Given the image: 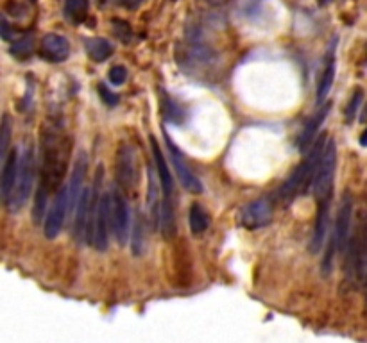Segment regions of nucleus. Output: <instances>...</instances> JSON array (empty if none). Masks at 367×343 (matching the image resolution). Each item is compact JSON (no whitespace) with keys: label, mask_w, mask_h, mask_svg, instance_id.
Instances as JSON below:
<instances>
[{"label":"nucleus","mask_w":367,"mask_h":343,"mask_svg":"<svg viewBox=\"0 0 367 343\" xmlns=\"http://www.w3.org/2000/svg\"><path fill=\"white\" fill-rule=\"evenodd\" d=\"M144 4V0H119V6L126 9H139Z\"/></svg>","instance_id":"473e14b6"},{"label":"nucleus","mask_w":367,"mask_h":343,"mask_svg":"<svg viewBox=\"0 0 367 343\" xmlns=\"http://www.w3.org/2000/svg\"><path fill=\"white\" fill-rule=\"evenodd\" d=\"M273 204L266 199H256L240 208L236 215V224L248 231H258V229L267 227L273 222Z\"/></svg>","instance_id":"9b49d317"},{"label":"nucleus","mask_w":367,"mask_h":343,"mask_svg":"<svg viewBox=\"0 0 367 343\" xmlns=\"http://www.w3.org/2000/svg\"><path fill=\"white\" fill-rule=\"evenodd\" d=\"M40 58L49 63H63L70 56V43L65 36L49 33L40 41Z\"/></svg>","instance_id":"2eb2a0df"},{"label":"nucleus","mask_w":367,"mask_h":343,"mask_svg":"<svg viewBox=\"0 0 367 343\" xmlns=\"http://www.w3.org/2000/svg\"><path fill=\"white\" fill-rule=\"evenodd\" d=\"M109 83L113 84V86H120V84H124L126 79H128V70L124 68V66H113L111 70H109V76H108Z\"/></svg>","instance_id":"c756f323"},{"label":"nucleus","mask_w":367,"mask_h":343,"mask_svg":"<svg viewBox=\"0 0 367 343\" xmlns=\"http://www.w3.org/2000/svg\"><path fill=\"white\" fill-rule=\"evenodd\" d=\"M13 136V120L9 115L2 116L0 120V163L4 161V158L9 152V145H11Z\"/></svg>","instance_id":"a878e982"},{"label":"nucleus","mask_w":367,"mask_h":343,"mask_svg":"<svg viewBox=\"0 0 367 343\" xmlns=\"http://www.w3.org/2000/svg\"><path fill=\"white\" fill-rule=\"evenodd\" d=\"M328 136L326 134H321L319 138L312 141V145L308 147V155L305 158V161H301L298 165V168L288 175L287 181L281 185L278 197L280 200H283L285 204H291L299 193H310L312 190V181L313 174H316L317 161L321 158V152H323L324 143H326Z\"/></svg>","instance_id":"20e7f679"},{"label":"nucleus","mask_w":367,"mask_h":343,"mask_svg":"<svg viewBox=\"0 0 367 343\" xmlns=\"http://www.w3.org/2000/svg\"><path fill=\"white\" fill-rule=\"evenodd\" d=\"M109 225L119 245H126L131 232V218L124 192L119 186L109 190Z\"/></svg>","instance_id":"1a4fd4ad"},{"label":"nucleus","mask_w":367,"mask_h":343,"mask_svg":"<svg viewBox=\"0 0 367 343\" xmlns=\"http://www.w3.org/2000/svg\"><path fill=\"white\" fill-rule=\"evenodd\" d=\"M335 170H337V145H335L333 140H326L319 161H317L312 190H310L316 199L333 195Z\"/></svg>","instance_id":"0eeeda50"},{"label":"nucleus","mask_w":367,"mask_h":343,"mask_svg":"<svg viewBox=\"0 0 367 343\" xmlns=\"http://www.w3.org/2000/svg\"><path fill=\"white\" fill-rule=\"evenodd\" d=\"M34 175H36V152L33 143H26L19 150V161H16V178L13 186L11 197H9V210L19 211L29 200L33 193Z\"/></svg>","instance_id":"423d86ee"},{"label":"nucleus","mask_w":367,"mask_h":343,"mask_svg":"<svg viewBox=\"0 0 367 343\" xmlns=\"http://www.w3.org/2000/svg\"><path fill=\"white\" fill-rule=\"evenodd\" d=\"M86 170H88V158L84 152H79L76 159V165H74L72 178H70L69 186V217L72 215L74 208H76L77 199H79L81 192L84 188V179H86Z\"/></svg>","instance_id":"a211bd4d"},{"label":"nucleus","mask_w":367,"mask_h":343,"mask_svg":"<svg viewBox=\"0 0 367 343\" xmlns=\"http://www.w3.org/2000/svg\"><path fill=\"white\" fill-rule=\"evenodd\" d=\"M102 166L95 174L94 186H90V211L86 224V243L104 252L109 245V192H102Z\"/></svg>","instance_id":"f03ea898"},{"label":"nucleus","mask_w":367,"mask_h":343,"mask_svg":"<svg viewBox=\"0 0 367 343\" xmlns=\"http://www.w3.org/2000/svg\"><path fill=\"white\" fill-rule=\"evenodd\" d=\"M362 101H363V91L358 88V90H356L355 93H353V97L349 98L348 106H346V111H344L346 122L351 123L353 120H355L356 113H358V108H360V106H362Z\"/></svg>","instance_id":"cd10ccee"},{"label":"nucleus","mask_w":367,"mask_h":343,"mask_svg":"<svg viewBox=\"0 0 367 343\" xmlns=\"http://www.w3.org/2000/svg\"><path fill=\"white\" fill-rule=\"evenodd\" d=\"M0 38L4 41H13L15 40V31L9 26V22L6 20L4 15H0Z\"/></svg>","instance_id":"2f4dec72"},{"label":"nucleus","mask_w":367,"mask_h":343,"mask_svg":"<svg viewBox=\"0 0 367 343\" xmlns=\"http://www.w3.org/2000/svg\"><path fill=\"white\" fill-rule=\"evenodd\" d=\"M349 242V240H348ZM349 245L348 260H346V274H348L349 281L355 285L363 286L366 281V227H363V215L360 213L358 225L353 235L351 242L346 243Z\"/></svg>","instance_id":"6e6552de"},{"label":"nucleus","mask_w":367,"mask_h":343,"mask_svg":"<svg viewBox=\"0 0 367 343\" xmlns=\"http://www.w3.org/2000/svg\"><path fill=\"white\" fill-rule=\"evenodd\" d=\"M31 2H36V0H31Z\"/></svg>","instance_id":"f704fd0d"},{"label":"nucleus","mask_w":367,"mask_h":343,"mask_svg":"<svg viewBox=\"0 0 367 343\" xmlns=\"http://www.w3.org/2000/svg\"><path fill=\"white\" fill-rule=\"evenodd\" d=\"M115 170L119 188L124 192H133L139 183V166H136V152L131 145L120 143Z\"/></svg>","instance_id":"f8f14e48"},{"label":"nucleus","mask_w":367,"mask_h":343,"mask_svg":"<svg viewBox=\"0 0 367 343\" xmlns=\"http://www.w3.org/2000/svg\"><path fill=\"white\" fill-rule=\"evenodd\" d=\"M164 138H165V143H167L169 158H171V163H172V166H174L176 174H178V179H179V183H181V186L186 190V192L199 195V193L203 192V183L199 181V178L196 175V172L192 170V166L185 161L181 150L176 147V143L172 141V138L169 136L167 133L164 134Z\"/></svg>","instance_id":"ddd939ff"},{"label":"nucleus","mask_w":367,"mask_h":343,"mask_svg":"<svg viewBox=\"0 0 367 343\" xmlns=\"http://www.w3.org/2000/svg\"><path fill=\"white\" fill-rule=\"evenodd\" d=\"M335 72H337V61H335V45H331L330 56H328V63L324 65L323 73L319 77V83H317V102L323 104L324 101L330 95L331 86H333L335 81Z\"/></svg>","instance_id":"412c9836"},{"label":"nucleus","mask_w":367,"mask_h":343,"mask_svg":"<svg viewBox=\"0 0 367 343\" xmlns=\"http://www.w3.org/2000/svg\"><path fill=\"white\" fill-rule=\"evenodd\" d=\"M160 183H158L156 170L149 165V186H147V215H149L151 227L158 229L160 225Z\"/></svg>","instance_id":"aec40b11"},{"label":"nucleus","mask_w":367,"mask_h":343,"mask_svg":"<svg viewBox=\"0 0 367 343\" xmlns=\"http://www.w3.org/2000/svg\"><path fill=\"white\" fill-rule=\"evenodd\" d=\"M66 217H69V186L61 185L58 192L54 193L51 208L45 211L44 217V235L47 240L58 238L59 232L63 231Z\"/></svg>","instance_id":"9d476101"},{"label":"nucleus","mask_w":367,"mask_h":343,"mask_svg":"<svg viewBox=\"0 0 367 343\" xmlns=\"http://www.w3.org/2000/svg\"><path fill=\"white\" fill-rule=\"evenodd\" d=\"M90 186H84L81 192L79 199H77L76 208L72 211L74 217V229L72 235L79 245L86 243V224H88V211H90Z\"/></svg>","instance_id":"dca6fc26"},{"label":"nucleus","mask_w":367,"mask_h":343,"mask_svg":"<svg viewBox=\"0 0 367 343\" xmlns=\"http://www.w3.org/2000/svg\"><path fill=\"white\" fill-rule=\"evenodd\" d=\"M9 43H11L9 52H11L16 59H27L34 51L33 34H24V36L16 38V40L9 41Z\"/></svg>","instance_id":"393cba45"},{"label":"nucleus","mask_w":367,"mask_h":343,"mask_svg":"<svg viewBox=\"0 0 367 343\" xmlns=\"http://www.w3.org/2000/svg\"><path fill=\"white\" fill-rule=\"evenodd\" d=\"M111 26H113V34H115L120 41L129 43V41L133 40V31L128 22H124V20H111Z\"/></svg>","instance_id":"c85d7f7f"},{"label":"nucleus","mask_w":367,"mask_h":343,"mask_svg":"<svg viewBox=\"0 0 367 343\" xmlns=\"http://www.w3.org/2000/svg\"><path fill=\"white\" fill-rule=\"evenodd\" d=\"M144 235H146V222H144V215L136 213L135 222H133V238H131V247L133 254L140 256L144 252Z\"/></svg>","instance_id":"bb28decb"},{"label":"nucleus","mask_w":367,"mask_h":343,"mask_svg":"<svg viewBox=\"0 0 367 343\" xmlns=\"http://www.w3.org/2000/svg\"><path fill=\"white\" fill-rule=\"evenodd\" d=\"M353 215H355V199H353V193L349 192V190H346V192L342 193L341 204H338L337 210V218H335L333 232H331L326 254H324L323 265H321L323 275H330L335 256L344 252L346 243H348L349 236H351Z\"/></svg>","instance_id":"39448f33"},{"label":"nucleus","mask_w":367,"mask_h":343,"mask_svg":"<svg viewBox=\"0 0 367 343\" xmlns=\"http://www.w3.org/2000/svg\"><path fill=\"white\" fill-rule=\"evenodd\" d=\"M151 152H153L154 170H156L158 183H160V225L165 238L171 240L176 235V193L174 181L169 170L167 159L161 152L158 141L151 136Z\"/></svg>","instance_id":"7ed1b4c3"},{"label":"nucleus","mask_w":367,"mask_h":343,"mask_svg":"<svg viewBox=\"0 0 367 343\" xmlns=\"http://www.w3.org/2000/svg\"><path fill=\"white\" fill-rule=\"evenodd\" d=\"M331 197L326 195L317 199V217H316V227H313L312 242H310V252L317 254L324 245V238H326L328 227H330V208H331Z\"/></svg>","instance_id":"4468645a"},{"label":"nucleus","mask_w":367,"mask_h":343,"mask_svg":"<svg viewBox=\"0 0 367 343\" xmlns=\"http://www.w3.org/2000/svg\"><path fill=\"white\" fill-rule=\"evenodd\" d=\"M70 155V140L59 118H49L41 129L40 161H38V190L34 195L33 220L40 224L47 211L49 199L58 192L66 174Z\"/></svg>","instance_id":"f257e3e1"},{"label":"nucleus","mask_w":367,"mask_h":343,"mask_svg":"<svg viewBox=\"0 0 367 343\" xmlns=\"http://www.w3.org/2000/svg\"><path fill=\"white\" fill-rule=\"evenodd\" d=\"M84 47H86V54L91 61L102 63L113 54V45L106 38H88Z\"/></svg>","instance_id":"b1692460"},{"label":"nucleus","mask_w":367,"mask_h":343,"mask_svg":"<svg viewBox=\"0 0 367 343\" xmlns=\"http://www.w3.org/2000/svg\"><path fill=\"white\" fill-rule=\"evenodd\" d=\"M188 224L190 231H192L193 236H201L208 231L210 227V217H208V211L201 206L199 203H193L190 206L188 213Z\"/></svg>","instance_id":"5701e85b"},{"label":"nucleus","mask_w":367,"mask_h":343,"mask_svg":"<svg viewBox=\"0 0 367 343\" xmlns=\"http://www.w3.org/2000/svg\"><path fill=\"white\" fill-rule=\"evenodd\" d=\"M206 8H222L229 2V0H201Z\"/></svg>","instance_id":"72a5a7b5"},{"label":"nucleus","mask_w":367,"mask_h":343,"mask_svg":"<svg viewBox=\"0 0 367 343\" xmlns=\"http://www.w3.org/2000/svg\"><path fill=\"white\" fill-rule=\"evenodd\" d=\"M16 161H19V148H13V150L6 155L4 166H2V172H0V204L9 203L13 186H15Z\"/></svg>","instance_id":"6ab92c4d"},{"label":"nucleus","mask_w":367,"mask_h":343,"mask_svg":"<svg viewBox=\"0 0 367 343\" xmlns=\"http://www.w3.org/2000/svg\"><path fill=\"white\" fill-rule=\"evenodd\" d=\"M88 8H90V0H65L63 4V16L70 24H83L88 16Z\"/></svg>","instance_id":"4be33fe9"},{"label":"nucleus","mask_w":367,"mask_h":343,"mask_svg":"<svg viewBox=\"0 0 367 343\" xmlns=\"http://www.w3.org/2000/svg\"><path fill=\"white\" fill-rule=\"evenodd\" d=\"M331 109V104L330 102H326V104L321 106L319 109H317L316 113H313L312 116H310L308 120H306L305 127H303L301 134H299L298 138V148L299 152H306L308 150V147L312 145V141L316 140L317 133H319L321 126L324 123V120H326L328 113H330Z\"/></svg>","instance_id":"f3484780"},{"label":"nucleus","mask_w":367,"mask_h":343,"mask_svg":"<svg viewBox=\"0 0 367 343\" xmlns=\"http://www.w3.org/2000/svg\"><path fill=\"white\" fill-rule=\"evenodd\" d=\"M97 90H99V95H101L102 102H104L106 106H111V108H113V106L119 104V95L113 93V91L109 90L106 84H99Z\"/></svg>","instance_id":"7c9ffc66"}]
</instances>
